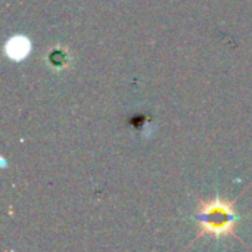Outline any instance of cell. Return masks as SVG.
Returning <instances> with one entry per match:
<instances>
[{
    "label": "cell",
    "mask_w": 252,
    "mask_h": 252,
    "mask_svg": "<svg viewBox=\"0 0 252 252\" xmlns=\"http://www.w3.org/2000/svg\"><path fill=\"white\" fill-rule=\"evenodd\" d=\"M27 49H28V46L25 44V40L16 38V40H13V41L10 43V46H9V53H10V56L19 59V58L25 56Z\"/></svg>",
    "instance_id": "cell-2"
},
{
    "label": "cell",
    "mask_w": 252,
    "mask_h": 252,
    "mask_svg": "<svg viewBox=\"0 0 252 252\" xmlns=\"http://www.w3.org/2000/svg\"><path fill=\"white\" fill-rule=\"evenodd\" d=\"M235 205L236 199L229 201L220 195L208 199L199 198L195 210L198 233L193 242L205 236L214 238L216 241H220L221 238H236V241L242 242V239L236 233L241 216L236 211Z\"/></svg>",
    "instance_id": "cell-1"
}]
</instances>
